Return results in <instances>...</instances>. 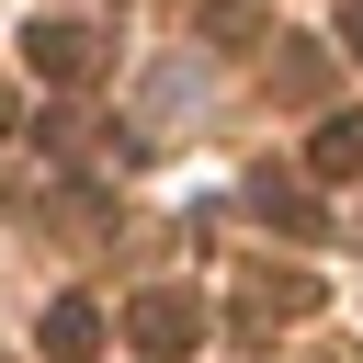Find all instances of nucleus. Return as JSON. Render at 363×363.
<instances>
[{
  "instance_id": "6e6552de",
  "label": "nucleus",
  "mask_w": 363,
  "mask_h": 363,
  "mask_svg": "<svg viewBox=\"0 0 363 363\" xmlns=\"http://www.w3.org/2000/svg\"><path fill=\"white\" fill-rule=\"evenodd\" d=\"M306 170H318V182H363V113H329L318 147H306Z\"/></svg>"
},
{
  "instance_id": "f03ea898",
  "label": "nucleus",
  "mask_w": 363,
  "mask_h": 363,
  "mask_svg": "<svg viewBox=\"0 0 363 363\" xmlns=\"http://www.w3.org/2000/svg\"><path fill=\"white\" fill-rule=\"evenodd\" d=\"M102 23H68V11H45V23H23V68L34 79H102Z\"/></svg>"
},
{
  "instance_id": "9b49d317",
  "label": "nucleus",
  "mask_w": 363,
  "mask_h": 363,
  "mask_svg": "<svg viewBox=\"0 0 363 363\" xmlns=\"http://www.w3.org/2000/svg\"><path fill=\"white\" fill-rule=\"evenodd\" d=\"M11 125H23V91H0V136H11Z\"/></svg>"
},
{
  "instance_id": "7ed1b4c3",
  "label": "nucleus",
  "mask_w": 363,
  "mask_h": 363,
  "mask_svg": "<svg viewBox=\"0 0 363 363\" xmlns=\"http://www.w3.org/2000/svg\"><path fill=\"white\" fill-rule=\"evenodd\" d=\"M204 91H216L204 57H159V68H147V102H136V147L170 136V125H204Z\"/></svg>"
},
{
  "instance_id": "20e7f679",
  "label": "nucleus",
  "mask_w": 363,
  "mask_h": 363,
  "mask_svg": "<svg viewBox=\"0 0 363 363\" xmlns=\"http://www.w3.org/2000/svg\"><path fill=\"white\" fill-rule=\"evenodd\" d=\"M238 216L272 227V238H329V204H318L295 170H250V182H238Z\"/></svg>"
},
{
  "instance_id": "39448f33",
  "label": "nucleus",
  "mask_w": 363,
  "mask_h": 363,
  "mask_svg": "<svg viewBox=\"0 0 363 363\" xmlns=\"http://www.w3.org/2000/svg\"><path fill=\"white\" fill-rule=\"evenodd\" d=\"M318 306H329V284H318V272H261V284L238 295V340H261L272 318H318Z\"/></svg>"
},
{
  "instance_id": "9d476101",
  "label": "nucleus",
  "mask_w": 363,
  "mask_h": 363,
  "mask_svg": "<svg viewBox=\"0 0 363 363\" xmlns=\"http://www.w3.org/2000/svg\"><path fill=\"white\" fill-rule=\"evenodd\" d=\"M340 57H363V0H340Z\"/></svg>"
},
{
  "instance_id": "423d86ee",
  "label": "nucleus",
  "mask_w": 363,
  "mask_h": 363,
  "mask_svg": "<svg viewBox=\"0 0 363 363\" xmlns=\"http://www.w3.org/2000/svg\"><path fill=\"white\" fill-rule=\"evenodd\" d=\"M34 340H45V363H91V352H102V340H113V318H102V306H91V295H57V306H45V329H34Z\"/></svg>"
},
{
  "instance_id": "0eeeda50",
  "label": "nucleus",
  "mask_w": 363,
  "mask_h": 363,
  "mask_svg": "<svg viewBox=\"0 0 363 363\" xmlns=\"http://www.w3.org/2000/svg\"><path fill=\"white\" fill-rule=\"evenodd\" d=\"M272 79H284V102H318V91H329V45H306V34H272Z\"/></svg>"
},
{
  "instance_id": "f257e3e1",
  "label": "nucleus",
  "mask_w": 363,
  "mask_h": 363,
  "mask_svg": "<svg viewBox=\"0 0 363 363\" xmlns=\"http://www.w3.org/2000/svg\"><path fill=\"white\" fill-rule=\"evenodd\" d=\"M125 340H136L147 363H182V352L204 340V295H193V284H147V295L125 306Z\"/></svg>"
},
{
  "instance_id": "f8f14e48",
  "label": "nucleus",
  "mask_w": 363,
  "mask_h": 363,
  "mask_svg": "<svg viewBox=\"0 0 363 363\" xmlns=\"http://www.w3.org/2000/svg\"><path fill=\"white\" fill-rule=\"evenodd\" d=\"M352 238H363V216H352Z\"/></svg>"
},
{
  "instance_id": "1a4fd4ad",
  "label": "nucleus",
  "mask_w": 363,
  "mask_h": 363,
  "mask_svg": "<svg viewBox=\"0 0 363 363\" xmlns=\"http://www.w3.org/2000/svg\"><path fill=\"white\" fill-rule=\"evenodd\" d=\"M204 45H272V23L250 0H204Z\"/></svg>"
}]
</instances>
